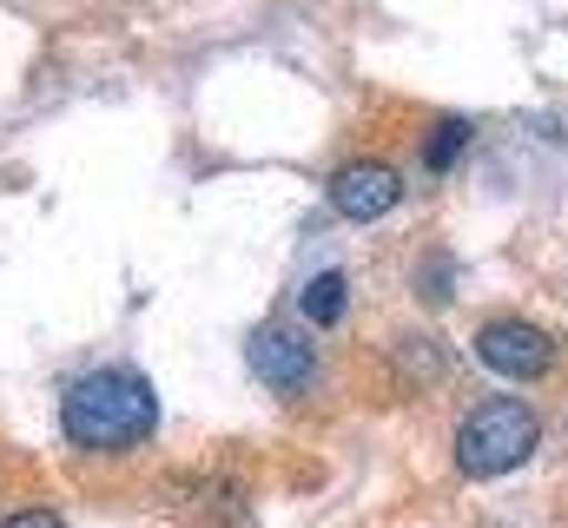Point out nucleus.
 Returning <instances> with one entry per match:
<instances>
[{
  "label": "nucleus",
  "instance_id": "1a4fd4ad",
  "mask_svg": "<svg viewBox=\"0 0 568 528\" xmlns=\"http://www.w3.org/2000/svg\"><path fill=\"white\" fill-rule=\"evenodd\" d=\"M417 291L443 304V297H449V258H424V271H417Z\"/></svg>",
  "mask_w": 568,
  "mask_h": 528
},
{
  "label": "nucleus",
  "instance_id": "7ed1b4c3",
  "mask_svg": "<svg viewBox=\"0 0 568 528\" xmlns=\"http://www.w3.org/2000/svg\"><path fill=\"white\" fill-rule=\"evenodd\" d=\"M476 364L496 370L503 384H542L556 370V337L523 324V317H489L476 331Z\"/></svg>",
  "mask_w": 568,
  "mask_h": 528
},
{
  "label": "nucleus",
  "instance_id": "f03ea898",
  "mask_svg": "<svg viewBox=\"0 0 568 528\" xmlns=\"http://www.w3.org/2000/svg\"><path fill=\"white\" fill-rule=\"evenodd\" d=\"M536 443H542V416L523 396H483L456 423V469L469 483H496V476L523 469L536 456Z\"/></svg>",
  "mask_w": 568,
  "mask_h": 528
},
{
  "label": "nucleus",
  "instance_id": "0eeeda50",
  "mask_svg": "<svg viewBox=\"0 0 568 528\" xmlns=\"http://www.w3.org/2000/svg\"><path fill=\"white\" fill-rule=\"evenodd\" d=\"M469 139H476V126H469L463 113H443V120L424 132V165L429 172H449V165L469 152Z\"/></svg>",
  "mask_w": 568,
  "mask_h": 528
},
{
  "label": "nucleus",
  "instance_id": "39448f33",
  "mask_svg": "<svg viewBox=\"0 0 568 528\" xmlns=\"http://www.w3.org/2000/svg\"><path fill=\"white\" fill-rule=\"evenodd\" d=\"M245 364H252V377H258L265 390H278V396H297L317 377V351H311V337L291 331V324H258V331L245 337Z\"/></svg>",
  "mask_w": 568,
  "mask_h": 528
},
{
  "label": "nucleus",
  "instance_id": "6e6552de",
  "mask_svg": "<svg viewBox=\"0 0 568 528\" xmlns=\"http://www.w3.org/2000/svg\"><path fill=\"white\" fill-rule=\"evenodd\" d=\"M397 370H404L410 384H443V377H449V351H443L436 337H404V344H397Z\"/></svg>",
  "mask_w": 568,
  "mask_h": 528
},
{
  "label": "nucleus",
  "instance_id": "9d476101",
  "mask_svg": "<svg viewBox=\"0 0 568 528\" xmlns=\"http://www.w3.org/2000/svg\"><path fill=\"white\" fill-rule=\"evenodd\" d=\"M0 528H67V522H60V509H13Z\"/></svg>",
  "mask_w": 568,
  "mask_h": 528
},
{
  "label": "nucleus",
  "instance_id": "20e7f679",
  "mask_svg": "<svg viewBox=\"0 0 568 528\" xmlns=\"http://www.w3.org/2000/svg\"><path fill=\"white\" fill-rule=\"evenodd\" d=\"M397 199H404V172L390 165V159H344L337 172H331V205L351 219V225H377V219H390L397 212Z\"/></svg>",
  "mask_w": 568,
  "mask_h": 528
},
{
  "label": "nucleus",
  "instance_id": "423d86ee",
  "mask_svg": "<svg viewBox=\"0 0 568 528\" xmlns=\"http://www.w3.org/2000/svg\"><path fill=\"white\" fill-rule=\"evenodd\" d=\"M297 311H304V324L337 331V324H344V311H351V284H344V271H317V277L297 291Z\"/></svg>",
  "mask_w": 568,
  "mask_h": 528
},
{
  "label": "nucleus",
  "instance_id": "f257e3e1",
  "mask_svg": "<svg viewBox=\"0 0 568 528\" xmlns=\"http://www.w3.org/2000/svg\"><path fill=\"white\" fill-rule=\"evenodd\" d=\"M60 429H67L73 449H93V456L133 449L159 429V396L140 370L100 364V370H87L60 390Z\"/></svg>",
  "mask_w": 568,
  "mask_h": 528
}]
</instances>
